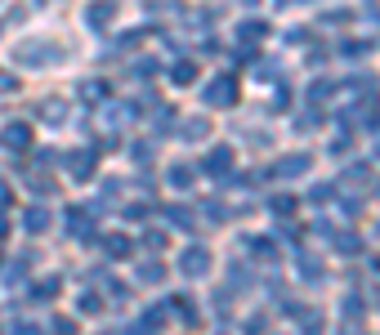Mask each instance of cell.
<instances>
[{"label":"cell","instance_id":"6da1fadb","mask_svg":"<svg viewBox=\"0 0 380 335\" xmlns=\"http://www.w3.org/2000/svg\"><path fill=\"white\" fill-rule=\"evenodd\" d=\"M202 98H206V108H233L237 103V81L233 76H215L210 86H202Z\"/></svg>","mask_w":380,"mask_h":335},{"label":"cell","instance_id":"7a4b0ae2","mask_svg":"<svg viewBox=\"0 0 380 335\" xmlns=\"http://www.w3.org/2000/svg\"><path fill=\"white\" fill-rule=\"evenodd\" d=\"M179 273L184 277H206L210 273V250L206 246H188L184 255H179Z\"/></svg>","mask_w":380,"mask_h":335},{"label":"cell","instance_id":"3957f363","mask_svg":"<svg viewBox=\"0 0 380 335\" xmlns=\"http://www.w3.org/2000/svg\"><path fill=\"white\" fill-rule=\"evenodd\" d=\"M49 49H54V45H45V41H27L14 58H19L23 67H49V63H58V58H63V54H49Z\"/></svg>","mask_w":380,"mask_h":335},{"label":"cell","instance_id":"277c9868","mask_svg":"<svg viewBox=\"0 0 380 335\" xmlns=\"http://www.w3.org/2000/svg\"><path fill=\"white\" fill-rule=\"evenodd\" d=\"M63 170H68L76 183H86V179L94 175V153H90V148H76V153L63 157Z\"/></svg>","mask_w":380,"mask_h":335},{"label":"cell","instance_id":"5b68a950","mask_svg":"<svg viewBox=\"0 0 380 335\" xmlns=\"http://www.w3.org/2000/svg\"><path fill=\"white\" fill-rule=\"evenodd\" d=\"M0 143L14 148V153H27V148H31V121H5V130H0Z\"/></svg>","mask_w":380,"mask_h":335},{"label":"cell","instance_id":"8992f818","mask_svg":"<svg viewBox=\"0 0 380 335\" xmlns=\"http://www.w3.org/2000/svg\"><path fill=\"white\" fill-rule=\"evenodd\" d=\"M228 170H233V148H210V153L202 157V175H215V179H220V175H228Z\"/></svg>","mask_w":380,"mask_h":335},{"label":"cell","instance_id":"52a82bcc","mask_svg":"<svg viewBox=\"0 0 380 335\" xmlns=\"http://www.w3.org/2000/svg\"><path fill=\"white\" fill-rule=\"evenodd\" d=\"M309 165H313L309 153H291V157H282V161L273 165V175L277 179H300V175H309Z\"/></svg>","mask_w":380,"mask_h":335},{"label":"cell","instance_id":"ba28073f","mask_svg":"<svg viewBox=\"0 0 380 335\" xmlns=\"http://www.w3.org/2000/svg\"><path fill=\"white\" fill-rule=\"evenodd\" d=\"M112 19H117V5H112V0H94V5L86 9V23H90L94 31H103V27H112Z\"/></svg>","mask_w":380,"mask_h":335},{"label":"cell","instance_id":"9c48e42d","mask_svg":"<svg viewBox=\"0 0 380 335\" xmlns=\"http://www.w3.org/2000/svg\"><path fill=\"white\" fill-rule=\"evenodd\" d=\"M103 255L108 259H130V255H135V242H130L125 232H108V237H103Z\"/></svg>","mask_w":380,"mask_h":335},{"label":"cell","instance_id":"30bf717a","mask_svg":"<svg viewBox=\"0 0 380 335\" xmlns=\"http://www.w3.org/2000/svg\"><path fill=\"white\" fill-rule=\"evenodd\" d=\"M264 36H269V23H264V19H246V23L237 27V41H242L246 49H251V45H260Z\"/></svg>","mask_w":380,"mask_h":335},{"label":"cell","instance_id":"8fae6325","mask_svg":"<svg viewBox=\"0 0 380 335\" xmlns=\"http://www.w3.org/2000/svg\"><path fill=\"white\" fill-rule=\"evenodd\" d=\"M41 121L45 125H68V103H63V98H45V103H41Z\"/></svg>","mask_w":380,"mask_h":335},{"label":"cell","instance_id":"7c38bea8","mask_svg":"<svg viewBox=\"0 0 380 335\" xmlns=\"http://www.w3.org/2000/svg\"><path fill=\"white\" fill-rule=\"evenodd\" d=\"M135 277L143 282V287H157V282H166V264L143 259V264H135Z\"/></svg>","mask_w":380,"mask_h":335},{"label":"cell","instance_id":"4fadbf2b","mask_svg":"<svg viewBox=\"0 0 380 335\" xmlns=\"http://www.w3.org/2000/svg\"><path fill=\"white\" fill-rule=\"evenodd\" d=\"M23 228L31 232V237H36V232H49V210L45 206H27L23 210Z\"/></svg>","mask_w":380,"mask_h":335},{"label":"cell","instance_id":"5bb4252c","mask_svg":"<svg viewBox=\"0 0 380 335\" xmlns=\"http://www.w3.org/2000/svg\"><path fill=\"white\" fill-rule=\"evenodd\" d=\"M63 228H68L72 237L86 242V237H90V215H86V210H68V215H63Z\"/></svg>","mask_w":380,"mask_h":335},{"label":"cell","instance_id":"9a60e30c","mask_svg":"<svg viewBox=\"0 0 380 335\" xmlns=\"http://www.w3.org/2000/svg\"><path fill=\"white\" fill-rule=\"evenodd\" d=\"M210 134V121H202V116H188L184 125H179V139H188V143H202Z\"/></svg>","mask_w":380,"mask_h":335},{"label":"cell","instance_id":"2e32d148","mask_svg":"<svg viewBox=\"0 0 380 335\" xmlns=\"http://www.w3.org/2000/svg\"><path fill=\"white\" fill-rule=\"evenodd\" d=\"M170 81H175V86H192V81H197V63L192 58L170 63Z\"/></svg>","mask_w":380,"mask_h":335},{"label":"cell","instance_id":"e0dca14e","mask_svg":"<svg viewBox=\"0 0 380 335\" xmlns=\"http://www.w3.org/2000/svg\"><path fill=\"white\" fill-rule=\"evenodd\" d=\"M192 179H197L192 165H170V175H166V183H170V188H179V192H188Z\"/></svg>","mask_w":380,"mask_h":335},{"label":"cell","instance_id":"ac0fdd59","mask_svg":"<svg viewBox=\"0 0 380 335\" xmlns=\"http://www.w3.org/2000/svg\"><path fill=\"white\" fill-rule=\"evenodd\" d=\"M81 98L86 103H108V81H81Z\"/></svg>","mask_w":380,"mask_h":335},{"label":"cell","instance_id":"d6986e66","mask_svg":"<svg viewBox=\"0 0 380 335\" xmlns=\"http://www.w3.org/2000/svg\"><path fill=\"white\" fill-rule=\"evenodd\" d=\"M336 250H340V255H358L362 237H358V232H336Z\"/></svg>","mask_w":380,"mask_h":335},{"label":"cell","instance_id":"ffe728a7","mask_svg":"<svg viewBox=\"0 0 380 335\" xmlns=\"http://www.w3.org/2000/svg\"><path fill=\"white\" fill-rule=\"evenodd\" d=\"M27 188L36 192V197H49V192H54V179H49V175H41V170H36V175L27 170Z\"/></svg>","mask_w":380,"mask_h":335},{"label":"cell","instance_id":"44dd1931","mask_svg":"<svg viewBox=\"0 0 380 335\" xmlns=\"http://www.w3.org/2000/svg\"><path fill=\"white\" fill-rule=\"evenodd\" d=\"M166 220H170L179 232H192V210H184V206H170V210H166Z\"/></svg>","mask_w":380,"mask_h":335},{"label":"cell","instance_id":"7402d4cb","mask_svg":"<svg viewBox=\"0 0 380 335\" xmlns=\"http://www.w3.org/2000/svg\"><path fill=\"white\" fill-rule=\"evenodd\" d=\"M295 317L304 322V331H309V335H322V313H313V309H300Z\"/></svg>","mask_w":380,"mask_h":335},{"label":"cell","instance_id":"603a6c76","mask_svg":"<svg viewBox=\"0 0 380 335\" xmlns=\"http://www.w3.org/2000/svg\"><path fill=\"white\" fill-rule=\"evenodd\" d=\"M371 179V170L362 161H354V165H344V183H367Z\"/></svg>","mask_w":380,"mask_h":335},{"label":"cell","instance_id":"cb8c5ba5","mask_svg":"<svg viewBox=\"0 0 380 335\" xmlns=\"http://www.w3.org/2000/svg\"><path fill=\"white\" fill-rule=\"evenodd\" d=\"M31 295H36V299H54V295H58V277L36 282V287H31Z\"/></svg>","mask_w":380,"mask_h":335},{"label":"cell","instance_id":"d4e9b609","mask_svg":"<svg viewBox=\"0 0 380 335\" xmlns=\"http://www.w3.org/2000/svg\"><path fill=\"white\" fill-rule=\"evenodd\" d=\"M332 81H313V86H309V98H313V103H327V98H332Z\"/></svg>","mask_w":380,"mask_h":335},{"label":"cell","instance_id":"484cf974","mask_svg":"<svg viewBox=\"0 0 380 335\" xmlns=\"http://www.w3.org/2000/svg\"><path fill=\"white\" fill-rule=\"evenodd\" d=\"M332 197H336V188H332V183H318V188L309 192V201H313V206H327Z\"/></svg>","mask_w":380,"mask_h":335},{"label":"cell","instance_id":"4316f807","mask_svg":"<svg viewBox=\"0 0 380 335\" xmlns=\"http://www.w3.org/2000/svg\"><path fill=\"white\" fill-rule=\"evenodd\" d=\"M367 49H371L367 41H344V45H340V54H344V58H362Z\"/></svg>","mask_w":380,"mask_h":335},{"label":"cell","instance_id":"83f0119b","mask_svg":"<svg viewBox=\"0 0 380 335\" xmlns=\"http://www.w3.org/2000/svg\"><path fill=\"white\" fill-rule=\"evenodd\" d=\"M295 210V197H273V215L282 220V215H291Z\"/></svg>","mask_w":380,"mask_h":335},{"label":"cell","instance_id":"f1b7e54d","mask_svg":"<svg viewBox=\"0 0 380 335\" xmlns=\"http://www.w3.org/2000/svg\"><path fill=\"white\" fill-rule=\"evenodd\" d=\"M98 309H103V299H98L94 291H86V295H81V313H98Z\"/></svg>","mask_w":380,"mask_h":335},{"label":"cell","instance_id":"f546056e","mask_svg":"<svg viewBox=\"0 0 380 335\" xmlns=\"http://www.w3.org/2000/svg\"><path fill=\"white\" fill-rule=\"evenodd\" d=\"M264 326H269V317H264V313H251V317H246V331H251V335H260Z\"/></svg>","mask_w":380,"mask_h":335},{"label":"cell","instance_id":"4dcf8cb0","mask_svg":"<svg viewBox=\"0 0 380 335\" xmlns=\"http://www.w3.org/2000/svg\"><path fill=\"white\" fill-rule=\"evenodd\" d=\"M54 335H76V322L72 317H54Z\"/></svg>","mask_w":380,"mask_h":335},{"label":"cell","instance_id":"1f68e13d","mask_svg":"<svg viewBox=\"0 0 380 335\" xmlns=\"http://www.w3.org/2000/svg\"><path fill=\"white\" fill-rule=\"evenodd\" d=\"M19 90V81H14V72H5V67H0V94H14Z\"/></svg>","mask_w":380,"mask_h":335},{"label":"cell","instance_id":"d6a6232c","mask_svg":"<svg viewBox=\"0 0 380 335\" xmlns=\"http://www.w3.org/2000/svg\"><path fill=\"white\" fill-rule=\"evenodd\" d=\"M23 268H27V259H14V264L5 268V282H19V277H23Z\"/></svg>","mask_w":380,"mask_h":335},{"label":"cell","instance_id":"836d02e7","mask_svg":"<svg viewBox=\"0 0 380 335\" xmlns=\"http://www.w3.org/2000/svg\"><path fill=\"white\" fill-rule=\"evenodd\" d=\"M344 317H362V299H358V295L344 299Z\"/></svg>","mask_w":380,"mask_h":335},{"label":"cell","instance_id":"e575fe53","mask_svg":"<svg viewBox=\"0 0 380 335\" xmlns=\"http://www.w3.org/2000/svg\"><path fill=\"white\" fill-rule=\"evenodd\" d=\"M14 335H41V326H36V322H27V317H23V322H14Z\"/></svg>","mask_w":380,"mask_h":335},{"label":"cell","instance_id":"d590c367","mask_svg":"<svg viewBox=\"0 0 380 335\" xmlns=\"http://www.w3.org/2000/svg\"><path fill=\"white\" fill-rule=\"evenodd\" d=\"M340 210H344V215H362V201H358V197H344Z\"/></svg>","mask_w":380,"mask_h":335},{"label":"cell","instance_id":"8d00e7d4","mask_svg":"<svg viewBox=\"0 0 380 335\" xmlns=\"http://www.w3.org/2000/svg\"><path fill=\"white\" fill-rule=\"evenodd\" d=\"M130 153H135V161H148V153H153V143H135Z\"/></svg>","mask_w":380,"mask_h":335},{"label":"cell","instance_id":"74e56055","mask_svg":"<svg viewBox=\"0 0 380 335\" xmlns=\"http://www.w3.org/2000/svg\"><path fill=\"white\" fill-rule=\"evenodd\" d=\"M0 206H9V188H5V183H0Z\"/></svg>","mask_w":380,"mask_h":335},{"label":"cell","instance_id":"f35d334b","mask_svg":"<svg viewBox=\"0 0 380 335\" xmlns=\"http://www.w3.org/2000/svg\"><path fill=\"white\" fill-rule=\"evenodd\" d=\"M125 335H148V326H130V331H125Z\"/></svg>","mask_w":380,"mask_h":335},{"label":"cell","instance_id":"ab89813d","mask_svg":"<svg viewBox=\"0 0 380 335\" xmlns=\"http://www.w3.org/2000/svg\"><path fill=\"white\" fill-rule=\"evenodd\" d=\"M340 335H362V326H344V331H340Z\"/></svg>","mask_w":380,"mask_h":335},{"label":"cell","instance_id":"60d3db41","mask_svg":"<svg viewBox=\"0 0 380 335\" xmlns=\"http://www.w3.org/2000/svg\"><path fill=\"white\" fill-rule=\"evenodd\" d=\"M5 232H9V228H5V220H0V242H5Z\"/></svg>","mask_w":380,"mask_h":335},{"label":"cell","instance_id":"b9f144b4","mask_svg":"<svg viewBox=\"0 0 380 335\" xmlns=\"http://www.w3.org/2000/svg\"><path fill=\"white\" fill-rule=\"evenodd\" d=\"M376 309H380V287H376Z\"/></svg>","mask_w":380,"mask_h":335},{"label":"cell","instance_id":"7bdbcfd3","mask_svg":"<svg viewBox=\"0 0 380 335\" xmlns=\"http://www.w3.org/2000/svg\"><path fill=\"white\" fill-rule=\"evenodd\" d=\"M277 5H291V0H277Z\"/></svg>","mask_w":380,"mask_h":335},{"label":"cell","instance_id":"ee69618b","mask_svg":"<svg viewBox=\"0 0 380 335\" xmlns=\"http://www.w3.org/2000/svg\"><path fill=\"white\" fill-rule=\"evenodd\" d=\"M376 192H380V183H376Z\"/></svg>","mask_w":380,"mask_h":335},{"label":"cell","instance_id":"f6af8a7d","mask_svg":"<svg viewBox=\"0 0 380 335\" xmlns=\"http://www.w3.org/2000/svg\"><path fill=\"white\" fill-rule=\"evenodd\" d=\"M103 335H108V331H103Z\"/></svg>","mask_w":380,"mask_h":335},{"label":"cell","instance_id":"bcb514c9","mask_svg":"<svg viewBox=\"0 0 380 335\" xmlns=\"http://www.w3.org/2000/svg\"><path fill=\"white\" fill-rule=\"evenodd\" d=\"M376 232H380V228H376Z\"/></svg>","mask_w":380,"mask_h":335},{"label":"cell","instance_id":"7dc6e473","mask_svg":"<svg viewBox=\"0 0 380 335\" xmlns=\"http://www.w3.org/2000/svg\"><path fill=\"white\" fill-rule=\"evenodd\" d=\"M376 157H380V153H376Z\"/></svg>","mask_w":380,"mask_h":335}]
</instances>
